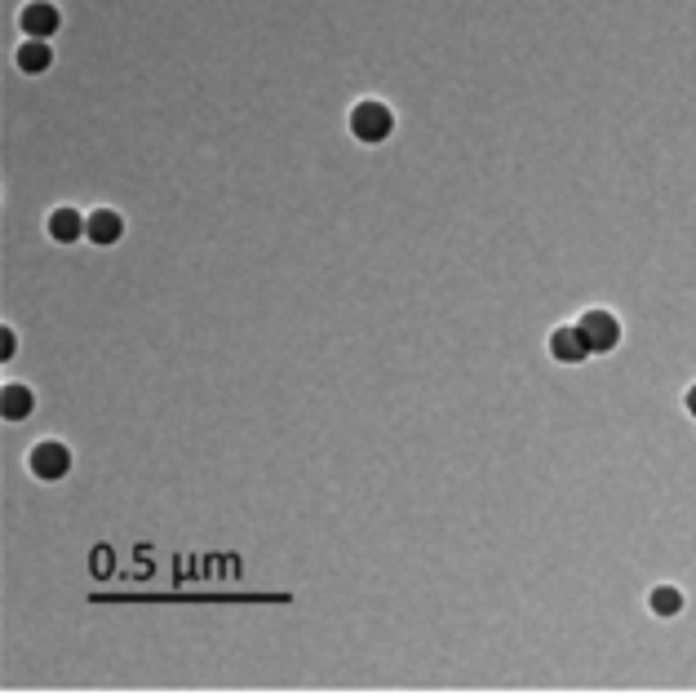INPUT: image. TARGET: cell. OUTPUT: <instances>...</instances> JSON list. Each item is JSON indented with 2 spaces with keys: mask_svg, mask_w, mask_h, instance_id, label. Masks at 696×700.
Returning <instances> with one entry per match:
<instances>
[{
  "mask_svg": "<svg viewBox=\"0 0 696 700\" xmlns=\"http://www.w3.org/2000/svg\"><path fill=\"white\" fill-rule=\"evenodd\" d=\"M14 63H18V71H27V76H40V71L54 67V49H49V40H23Z\"/></svg>",
  "mask_w": 696,
  "mask_h": 700,
  "instance_id": "7",
  "label": "cell"
},
{
  "mask_svg": "<svg viewBox=\"0 0 696 700\" xmlns=\"http://www.w3.org/2000/svg\"><path fill=\"white\" fill-rule=\"evenodd\" d=\"M18 27H23L27 40H49L63 27V14H58L49 0H32V5H23V14H18Z\"/></svg>",
  "mask_w": 696,
  "mask_h": 700,
  "instance_id": "4",
  "label": "cell"
},
{
  "mask_svg": "<svg viewBox=\"0 0 696 700\" xmlns=\"http://www.w3.org/2000/svg\"><path fill=\"white\" fill-rule=\"evenodd\" d=\"M648 607L657 616H679L683 612V594L674 590V585H657V590H652V599H648Z\"/></svg>",
  "mask_w": 696,
  "mask_h": 700,
  "instance_id": "10",
  "label": "cell"
},
{
  "mask_svg": "<svg viewBox=\"0 0 696 700\" xmlns=\"http://www.w3.org/2000/svg\"><path fill=\"white\" fill-rule=\"evenodd\" d=\"M85 235H89V244H116L120 235H125V218H120L116 209H94L89 213V222H85Z\"/></svg>",
  "mask_w": 696,
  "mask_h": 700,
  "instance_id": "6",
  "label": "cell"
},
{
  "mask_svg": "<svg viewBox=\"0 0 696 700\" xmlns=\"http://www.w3.org/2000/svg\"><path fill=\"white\" fill-rule=\"evenodd\" d=\"M85 213H76V209H54L49 213V235H54L58 244H76V240H85Z\"/></svg>",
  "mask_w": 696,
  "mask_h": 700,
  "instance_id": "8",
  "label": "cell"
},
{
  "mask_svg": "<svg viewBox=\"0 0 696 700\" xmlns=\"http://www.w3.org/2000/svg\"><path fill=\"white\" fill-rule=\"evenodd\" d=\"M27 461H32V475L45 479V483L63 479L67 470H71V452H67V444H58V439H45V444H36Z\"/></svg>",
  "mask_w": 696,
  "mask_h": 700,
  "instance_id": "3",
  "label": "cell"
},
{
  "mask_svg": "<svg viewBox=\"0 0 696 700\" xmlns=\"http://www.w3.org/2000/svg\"><path fill=\"white\" fill-rule=\"evenodd\" d=\"M683 404H688V413H692V417H696V386H692V390H688V399H683Z\"/></svg>",
  "mask_w": 696,
  "mask_h": 700,
  "instance_id": "12",
  "label": "cell"
},
{
  "mask_svg": "<svg viewBox=\"0 0 696 700\" xmlns=\"http://www.w3.org/2000/svg\"><path fill=\"white\" fill-rule=\"evenodd\" d=\"M577 328H581V337L590 342V350H595V355H603V350H612V346L621 342V319L608 315V311H586Z\"/></svg>",
  "mask_w": 696,
  "mask_h": 700,
  "instance_id": "2",
  "label": "cell"
},
{
  "mask_svg": "<svg viewBox=\"0 0 696 700\" xmlns=\"http://www.w3.org/2000/svg\"><path fill=\"white\" fill-rule=\"evenodd\" d=\"M550 355H555L559 364H581V359L595 355V350L581 337V328H555V333H550Z\"/></svg>",
  "mask_w": 696,
  "mask_h": 700,
  "instance_id": "5",
  "label": "cell"
},
{
  "mask_svg": "<svg viewBox=\"0 0 696 700\" xmlns=\"http://www.w3.org/2000/svg\"><path fill=\"white\" fill-rule=\"evenodd\" d=\"M391 129H395V116H391V107L386 102H360V107H351V133H355V142H386L391 138Z\"/></svg>",
  "mask_w": 696,
  "mask_h": 700,
  "instance_id": "1",
  "label": "cell"
},
{
  "mask_svg": "<svg viewBox=\"0 0 696 700\" xmlns=\"http://www.w3.org/2000/svg\"><path fill=\"white\" fill-rule=\"evenodd\" d=\"M32 408H36L32 390H27V386H5V395H0V413H5V421L32 417Z\"/></svg>",
  "mask_w": 696,
  "mask_h": 700,
  "instance_id": "9",
  "label": "cell"
},
{
  "mask_svg": "<svg viewBox=\"0 0 696 700\" xmlns=\"http://www.w3.org/2000/svg\"><path fill=\"white\" fill-rule=\"evenodd\" d=\"M0 359H14V333H9V328L0 333Z\"/></svg>",
  "mask_w": 696,
  "mask_h": 700,
  "instance_id": "11",
  "label": "cell"
}]
</instances>
